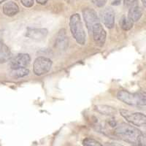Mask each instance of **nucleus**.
I'll return each instance as SVG.
<instances>
[{"mask_svg": "<svg viewBox=\"0 0 146 146\" xmlns=\"http://www.w3.org/2000/svg\"><path fill=\"white\" fill-rule=\"evenodd\" d=\"M120 114L126 121L137 126H146V115L139 112H131L124 109L120 110Z\"/></svg>", "mask_w": 146, "mask_h": 146, "instance_id": "4", "label": "nucleus"}, {"mask_svg": "<svg viewBox=\"0 0 146 146\" xmlns=\"http://www.w3.org/2000/svg\"><path fill=\"white\" fill-rule=\"evenodd\" d=\"M83 15L88 32L91 33L94 26L96 25V23H100L96 12L94 9L86 8L83 10Z\"/></svg>", "mask_w": 146, "mask_h": 146, "instance_id": "6", "label": "nucleus"}, {"mask_svg": "<svg viewBox=\"0 0 146 146\" xmlns=\"http://www.w3.org/2000/svg\"><path fill=\"white\" fill-rule=\"evenodd\" d=\"M142 2H143V5H144V7L146 8V0H142Z\"/></svg>", "mask_w": 146, "mask_h": 146, "instance_id": "25", "label": "nucleus"}, {"mask_svg": "<svg viewBox=\"0 0 146 146\" xmlns=\"http://www.w3.org/2000/svg\"><path fill=\"white\" fill-rule=\"evenodd\" d=\"M11 57L12 54L9 48L0 40V63L8 62Z\"/></svg>", "mask_w": 146, "mask_h": 146, "instance_id": "13", "label": "nucleus"}, {"mask_svg": "<svg viewBox=\"0 0 146 146\" xmlns=\"http://www.w3.org/2000/svg\"><path fill=\"white\" fill-rule=\"evenodd\" d=\"M2 10H3L5 15L11 17L14 16L18 13L19 12V8H18V6L16 3H15L13 1H10V2L5 3L3 5Z\"/></svg>", "mask_w": 146, "mask_h": 146, "instance_id": "12", "label": "nucleus"}, {"mask_svg": "<svg viewBox=\"0 0 146 146\" xmlns=\"http://www.w3.org/2000/svg\"><path fill=\"white\" fill-rule=\"evenodd\" d=\"M83 146H104L100 143L96 141V139H94L92 138H86L83 141Z\"/></svg>", "mask_w": 146, "mask_h": 146, "instance_id": "18", "label": "nucleus"}, {"mask_svg": "<svg viewBox=\"0 0 146 146\" xmlns=\"http://www.w3.org/2000/svg\"><path fill=\"white\" fill-rule=\"evenodd\" d=\"M70 28L73 38L79 45H84L86 40V35L79 14H73L70 16Z\"/></svg>", "mask_w": 146, "mask_h": 146, "instance_id": "3", "label": "nucleus"}, {"mask_svg": "<svg viewBox=\"0 0 146 146\" xmlns=\"http://www.w3.org/2000/svg\"><path fill=\"white\" fill-rule=\"evenodd\" d=\"M117 98L128 105L146 106V92L144 91L130 93L129 91L121 90L117 93Z\"/></svg>", "mask_w": 146, "mask_h": 146, "instance_id": "2", "label": "nucleus"}, {"mask_svg": "<svg viewBox=\"0 0 146 146\" xmlns=\"http://www.w3.org/2000/svg\"><path fill=\"white\" fill-rule=\"evenodd\" d=\"M48 35L46 29H31L29 28L26 33V36L34 40H42Z\"/></svg>", "mask_w": 146, "mask_h": 146, "instance_id": "11", "label": "nucleus"}, {"mask_svg": "<svg viewBox=\"0 0 146 146\" xmlns=\"http://www.w3.org/2000/svg\"><path fill=\"white\" fill-rule=\"evenodd\" d=\"M5 1H6V0H0V5H1V4H2V2H5Z\"/></svg>", "mask_w": 146, "mask_h": 146, "instance_id": "26", "label": "nucleus"}, {"mask_svg": "<svg viewBox=\"0 0 146 146\" xmlns=\"http://www.w3.org/2000/svg\"><path fill=\"white\" fill-rule=\"evenodd\" d=\"M93 35L94 40L96 45L99 46H103L106 40V32L103 28L101 23H96L92 28V32Z\"/></svg>", "mask_w": 146, "mask_h": 146, "instance_id": "8", "label": "nucleus"}, {"mask_svg": "<svg viewBox=\"0 0 146 146\" xmlns=\"http://www.w3.org/2000/svg\"><path fill=\"white\" fill-rule=\"evenodd\" d=\"M143 13V10L138 5V6H136V7L129 9V13H128L127 17L134 23V22L138 21L141 18Z\"/></svg>", "mask_w": 146, "mask_h": 146, "instance_id": "14", "label": "nucleus"}, {"mask_svg": "<svg viewBox=\"0 0 146 146\" xmlns=\"http://www.w3.org/2000/svg\"><path fill=\"white\" fill-rule=\"evenodd\" d=\"M107 146H124L123 145L118 144V143H107Z\"/></svg>", "mask_w": 146, "mask_h": 146, "instance_id": "22", "label": "nucleus"}, {"mask_svg": "<svg viewBox=\"0 0 146 146\" xmlns=\"http://www.w3.org/2000/svg\"><path fill=\"white\" fill-rule=\"evenodd\" d=\"M101 18L103 23L108 29H113L115 25V13L110 7H107L101 12Z\"/></svg>", "mask_w": 146, "mask_h": 146, "instance_id": "9", "label": "nucleus"}, {"mask_svg": "<svg viewBox=\"0 0 146 146\" xmlns=\"http://www.w3.org/2000/svg\"><path fill=\"white\" fill-rule=\"evenodd\" d=\"M22 5L26 7H31L34 5V0H20Z\"/></svg>", "mask_w": 146, "mask_h": 146, "instance_id": "20", "label": "nucleus"}, {"mask_svg": "<svg viewBox=\"0 0 146 146\" xmlns=\"http://www.w3.org/2000/svg\"><path fill=\"white\" fill-rule=\"evenodd\" d=\"M123 3L126 7L129 9L138 6V0H123Z\"/></svg>", "mask_w": 146, "mask_h": 146, "instance_id": "19", "label": "nucleus"}, {"mask_svg": "<svg viewBox=\"0 0 146 146\" xmlns=\"http://www.w3.org/2000/svg\"><path fill=\"white\" fill-rule=\"evenodd\" d=\"M119 24L122 29L124 30V31H128V30H130L132 28L134 23L128 17L123 15L120 19Z\"/></svg>", "mask_w": 146, "mask_h": 146, "instance_id": "15", "label": "nucleus"}, {"mask_svg": "<svg viewBox=\"0 0 146 146\" xmlns=\"http://www.w3.org/2000/svg\"><path fill=\"white\" fill-rule=\"evenodd\" d=\"M107 0H92V2L99 7H103L106 3Z\"/></svg>", "mask_w": 146, "mask_h": 146, "instance_id": "21", "label": "nucleus"}, {"mask_svg": "<svg viewBox=\"0 0 146 146\" xmlns=\"http://www.w3.org/2000/svg\"><path fill=\"white\" fill-rule=\"evenodd\" d=\"M66 1L68 2H72V1H74V0H66Z\"/></svg>", "mask_w": 146, "mask_h": 146, "instance_id": "27", "label": "nucleus"}, {"mask_svg": "<svg viewBox=\"0 0 146 146\" xmlns=\"http://www.w3.org/2000/svg\"><path fill=\"white\" fill-rule=\"evenodd\" d=\"M48 1V0H36V2L40 4V5H45Z\"/></svg>", "mask_w": 146, "mask_h": 146, "instance_id": "23", "label": "nucleus"}, {"mask_svg": "<svg viewBox=\"0 0 146 146\" xmlns=\"http://www.w3.org/2000/svg\"><path fill=\"white\" fill-rule=\"evenodd\" d=\"M114 135L134 146H146V135L137 128L128 123L117 124L114 128Z\"/></svg>", "mask_w": 146, "mask_h": 146, "instance_id": "1", "label": "nucleus"}, {"mask_svg": "<svg viewBox=\"0 0 146 146\" xmlns=\"http://www.w3.org/2000/svg\"><path fill=\"white\" fill-rule=\"evenodd\" d=\"M69 40L66 35V30L62 29L57 34L56 38L55 40V47L60 50H65L68 48Z\"/></svg>", "mask_w": 146, "mask_h": 146, "instance_id": "10", "label": "nucleus"}, {"mask_svg": "<svg viewBox=\"0 0 146 146\" xmlns=\"http://www.w3.org/2000/svg\"><path fill=\"white\" fill-rule=\"evenodd\" d=\"M31 62V58L27 53H19L10 59V66L12 70L23 68L28 66Z\"/></svg>", "mask_w": 146, "mask_h": 146, "instance_id": "7", "label": "nucleus"}, {"mask_svg": "<svg viewBox=\"0 0 146 146\" xmlns=\"http://www.w3.org/2000/svg\"><path fill=\"white\" fill-rule=\"evenodd\" d=\"M96 110L99 113L104 115H114L115 113V110L112 107L107 106V105H98L96 107Z\"/></svg>", "mask_w": 146, "mask_h": 146, "instance_id": "17", "label": "nucleus"}, {"mask_svg": "<svg viewBox=\"0 0 146 146\" xmlns=\"http://www.w3.org/2000/svg\"><path fill=\"white\" fill-rule=\"evenodd\" d=\"M51 60L43 56L37 57L35 60L33 64V71L36 75L41 76L50 71L52 67Z\"/></svg>", "mask_w": 146, "mask_h": 146, "instance_id": "5", "label": "nucleus"}, {"mask_svg": "<svg viewBox=\"0 0 146 146\" xmlns=\"http://www.w3.org/2000/svg\"><path fill=\"white\" fill-rule=\"evenodd\" d=\"M120 3H121V2H120V1H115V2H113V5H119Z\"/></svg>", "mask_w": 146, "mask_h": 146, "instance_id": "24", "label": "nucleus"}, {"mask_svg": "<svg viewBox=\"0 0 146 146\" xmlns=\"http://www.w3.org/2000/svg\"><path fill=\"white\" fill-rule=\"evenodd\" d=\"M29 73V70L26 68V67H23V68L12 70L11 72H10V75H11V76L13 78H21L28 75Z\"/></svg>", "mask_w": 146, "mask_h": 146, "instance_id": "16", "label": "nucleus"}]
</instances>
